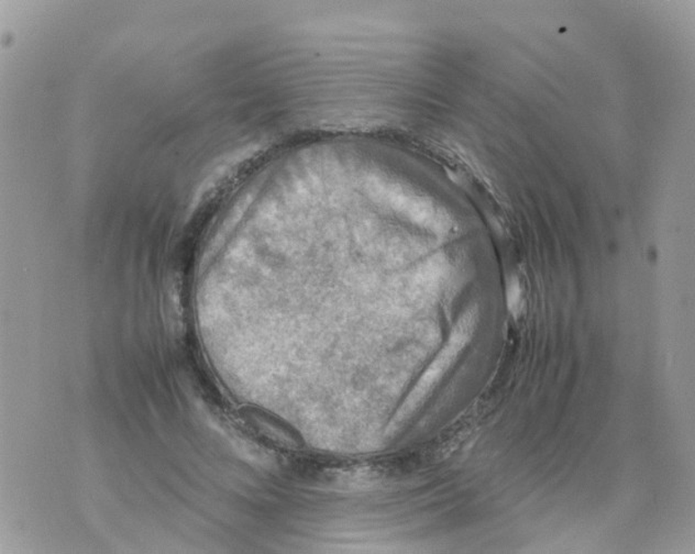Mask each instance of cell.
<instances>
[{
  "label": "cell",
  "mask_w": 695,
  "mask_h": 554,
  "mask_svg": "<svg viewBox=\"0 0 695 554\" xmlns=\"http://www.w3.org/2000/svg\"><path fill=\"white\" fill-rule=\"evenodd\" d=\"M476 319H478V313L474 308L469 309L460 318L444 350L440 352L436 361L431 364L429 371L421 378L419 387L415 389L414 401H411L415 403V406L425 396V394L433 388L435 383L439 381V378L444 376L447 369L451 367V364L456 361L461 351L469 343L474 332Z\"/></svg>",
  "instance_id": "1"
},
{
  "label": "cell",
  "mask_w": 695,
  "mask_h": 554,
  "mask_svg": "<svg viewBox=\"0 0 695 554\" xmlns=\"http://www.w3.org/2000/svg\"><path fill=\"white\" fill-rule=\"evenodd\" d=\"M506 303H508L509 311L514 318H519L523 313V288H521L518 277H513L509 283L508 289H506Z\"/></svg>",
  "instance_id": "2"
}]
</instances>
